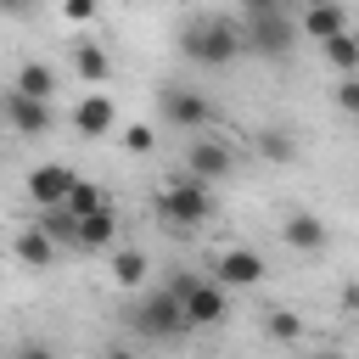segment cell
I'll return each instance as SVG.
<instances>
[{
	"instance_id": "1",
	"label": "cell",
	"mask_w": 359,
	"mask_h": 359,
	"mask_svg": "<svg viewBox=\"0 0 359 359\" xmlns=\"http://www.w3.org/2000/svg\"><path fill=\"white\" fill-rule=\"evenodd\" d=\"M180 56L196 62V67H230V62H241V56H247V45H241V22H230L224 11H202V17H191V22L180 28Z\"/></svg>"
},
{
	"instance_id": "2",
	"label": "cell",
	"mask_w": 359,
	"mask_h": 359,
	"mask_svg": "<svg viewBox=\"0 0 359 359\" xmlns=\"http://www.w3.org/2000/svg\"><path fill=\"white\" fill-rule=\"evenodd\" d=\"M157 213H163L168 230H202V224L213 219V191H208L202 180H191V174H185V180L174 174V180L157 191Z\"/></svg>"
},
{
	"instance_id": "3",
	"label": "cell",
	"mask_w": 359,
	"mask_h": 359,
	"mask_svg": "<svg viewBox=\"0 0 359 359\" xmlns=\"http://www.w3.org/2000/svg\"><path fill=\"white\" fill-rule=\"evenodd\" d=\"M297 22H292V11H275V17H241V45H247V56H264V62H286L292 50H297Z\"/></svg>"
},
{
	"instance_id": "4",
	"label": "cell",
	"mask_w": 359,
	"mask_h": 359,
	"mask_svg": "<svg viewBox=\"0 0 359 359\" xmlns=\"http://www.w3.org/2000/svg\"><path fill=\"white\" fill-rule=\"evenodd\" d=\"M174 297H180V314L191 331H208V325H224L230 320V297L219 280H196V275H180L174 280Z\"/></svg>"
},
{
	"instance_id": "5",
	"label": "cell",
	"mask_w": 359,
	"mask_h": 359,
	"mask_svg": "<svg viewBox=\"0 0 359 359\" xmlns=\"http://www.w3.org/2000/svg\"><path fill=\"white\" fill-rule=\"evenodd\" d=\"M129 325H135L140 337H151V342H174V337H185V331H191V325H185V314H180L174 286H163V292L140 297V303L129 309Z\"/></svg>"
},
{
	"instance_id": "6",
	"label": "cell",
	"mask_w": 359,
	"mask_h": 359,
	"mask_svg": "<svg viewBox=\"0 0 359 359\" xmlns=\"http://www.w3.org/2000/svg\"><path fill=\"white\" fill-rule=\"evenodd\" d=\"M157 112H163V123L180 129V135H202V129L213 123L208 95H202V90H185V84H163V90H157Z\"/></svg>"
},
{
	"instance_id": "7",
	"label": "cell",
	"mask_w": 359,
	"mask_h": 359,
	"mask_svg": "<svg viewBox=\"0 0 359 359\" xmlns=\"http://www.w3.org/2000/svg\"><path fill=\"white\" fill-rule=\"evenodd\" d=\"M185 174H191V180H202V185L230 180V174H236V151H230L219 135H196V140H191V151H185Z\"/></svg>"
},
{
	"instance_id": "8",
	"label": "cell",
	"mask_w": 359,
	"mask_h": 359,
	"mask_svg": "<svg viewBox=\"0 0 359 359\" xmlns=\"http://www.w3.org/2000/svg\"><path fill=\"white\" fill-rule=\"evenodd\" d=\"M264 275H269V264H264L252 247H224L219 264H213V280H219L224 292H247V286H258Z\"/></svg>"
},
{
	"instance_id": "9",
	"label": "cell",
	"mask_w": 359,
	"mask_h": 359,
	"mask_svg": "<svg viewBox=\"0 0 359 359\" xmlns=\"http://www.w3.org/2000/svg\"><path fill=\"white\" fill-rule=\"evenodd\" d=\"M0 112H6V129H17V135H50V101H34V95H22V90H0Z\"/></svg>"
},
{
	"instance_id": "10",
	"label": "cell",
	"mask_w": 359,
	"mask_h": 359,
	"mask_svg": "<svg viewBox=\"0 0 359 359\" xmlns=\"http://www.w3.org/2000/svg\"><path fill=\"white\" fill-rule=\"evenodd\" d=\"M73 168L67 163H39V168H28V202L34 208H62L67 202V191H73Z\"/></svg>"
},
{
	"instance_id": "11",
	"label": "cell",
	"mask_w": 359,
	"mask_h": 359,
	"mask_svg": "<svg viewBox=\"0 0 359 359\" xmlns=\"http://www.w3.org/2000/svg\"><path fill=\"white\" fill-rule=\"evenodd\" d=\"M314 45H325V39H337V34H348V11H342V0H309L303 6V22H297Z\"/></svg>"
},
{
	"instance_id": "12",
	"label": "cell",
	"mask_w": 359,
	"mask_h": 359,
	"mask_svg": "<svg viewBox=\"0 0 359 359\" xmlns=\"http://www.w3.org/2000/svg\"><path fill=\"white\" fill-rule=\"evenodd\" d=\"M112 123H118V107H112L101 90H90V95L73 107V129H79L84 140H101V135H112Z\"/></svg>"
},
{
	"instance_id": "13",
	"label": "cell",
	"mask_w": 359,
	"mask_h": 359,
	"mask_svg": "<svg viewBox=\"0 0 359 359\" xmlns=\"http://www.w3.org/2000/svg\"><path fill=\"white\" fill-rule=\"evenodd\" d=\"M11 252H17V264H22V269H56V241H50V236H45L39 224L17 230Z\"/></svg>"
},
{
	"instance_id": "14",
	"label": "cell",
	"mask_w": 359,
	"mask_h": 359,
	"mask_svg": "<svg viewBox=\"0 0 359 359\" xmlns=\"http://www.w3.org/2000/svg\"><path fill=\"white\" fill-rule=\"evenodd\" d=\"M280 241L297 247V252H320V247H325V224H320V213H286Z\"/></svg>"
},
{
	"instance_id": "15",
	"label": "cell",
	"mask_w": 359,
	"mask_h": 359,
	"mask_svg": "<svg viewBox=\"0 0 359 359\" xmlns=\"http://www.w3.org/2000/svg\"><path fill=\"white\" fill-rule=\"evenodd\" d=\"M73 67H79V79H84V84H107L112 56H107L95 39H79V45H73Z\"/></svg>"
},
{
	"instance_id": "16",
	"label": "cell",
	"mask_w": 359,
	"mask_h": 359,
	"mask_svg": "<svg viewBox=\"0 0 359 359\" xmlns=\"http://www.w3.org/2000/svg\"><path fill=\"white\" fill-rule=\"evenodd\" d=\"M112 236H118V219H112V208H95L90 219H79V252H101Z\"/></svg>"
},
{
	"instance_id": "17",
	"label": "cell",
	"mask_w": 359,
	"mask_h": 359,
	"mask_svg": "<svg viewBox=\"0 0 359 359\" xmlns=\"http://www.w3.org/2000/svg\"><path fill=\"white\" fill-rule=\"evenodd\" d=\"M11 90L34 95V101H50V90H56V73H50L45 62H22V67H17V79H11Z\"/></svg>"
},
{
	"instance_id": "18",
	"label": "cell",
	"mask_w": 359,
	"mask_h": 359,
	"mask_svg": "<svg viewBox=\"0 0 359 359\" xmlns=\"http://www.w3.org/2000/svg\"><path fill=\"white\" fill-rule=\"evenodd\" d=\"M320 50H325V62H331L342 79H348V73H359V34H353V28H348V34H337V39H325Z\"/></svg>"
},
{
	"instance_id": "19",
	"label": "cell",
	"mask_w": 359,
	"mask_h": 359,
	"mask_svg": "<svg viewBox=\"0 0 359 359\" xmlns=\"http://www.w3.org/2000/svg\"><path fill=\"white\" fill-rule=\"evenodd\" d=\"M39 230L50 241H62V247H79V219L67 208H39Z\"/></svg>"
},
{
	"instance_id": "20",
	"label": "cell",
	"mask_w": 359,
	"mask_h": 359,
	"mask_svg": "<svg viewBox=\"0 0 359 359\" xmlns=\"http://www.w3.org/2000/svg\"><path fill=\"white\" fill-rule=\"evenodd\" d=\"M264 337H275V342H297V337H303V320H297L286 303H269V309H264Z\"/></svg>"
},
{
	"instance_id": "21",
	"label": "cell",
	"mask_w": 359,
	"mask_h": 359,
	"mask_svg": "<svg viewBox=\"0 0 359 359\" xmlns=\"http://www.w3.org/2000/svg\"><path fill=\"white\" fill-rule=\"evenodd\" d=\"M258 151H264L269 163H292V157H297V140H292V129L269 123V129H258Z\"/></svg>"
},
{
	"instance_id": "22",
	"label": "cell",
	"mask_w": 359,
	"mask_h": 359,
	"mask_svg": "<svg viewBox=\"0 0 359 359\" xmlns=\"http://www.w3.org/2000/svg\"><path fill=\"white\" fill-rule=\"evenodd\" d=\"M112 280H118V286H140V280H146V252H135V247L112 252Z\"/></svg>"
},
{
	"instance_id": "23",
	"label": "cell",
	"mask_w": 359,
	"mask_h": 359,
	"mask_svg": "<svg viewBox=\"0 0 359 359\" xmlns=\"http://www.w3.org/2000/svg\"><path fill=\"white\" fill-rule=\"evenodd\" d=\"M62 208H67L73 219H90V213H95V208H107V202H101V191H95L90 180H73V191H67V202H62Z\"/></svg>"
},
{
	"instance_id": "24",
	"label": "cell",
	"mask_w": 359,
	"mask_h": 359,
	"mask_svg": "<svg viewBox=\"0 0 359 359\" xmlns=\"http://www.w3.org/2000/svg\"><path fill=\"white\" fill-rule=\"evenodd\" d=\"M331 95H337V107H342L348 118H359V73H348V79H342Z\"/></svg>"
},
{
	"instance_id": "25",
	"label": "cell",
	"mask_w": 359,
	"mask_h": 359,
	"mask_svg": "<svg viewBox=\"0 0 359 359\" xmlns=\"http://www.w3.org/2000/svg\"><path fill=\"white\" fill-rule=\"evenodd\" d=\"M275 11H292V0H241V17H275Z\"/></svg>"
},
{
	"instance_id": "26",
	"label": "cell",
	"mask_w": 359,
	"mask_h": 359,
	"mask_svg": "<svg viewBox=\"0 0 359 359\" xmlns=\"http://www.w3.org/2000/svg\"><path fill=\"white\" fill-rule=\"evenodd\" d=\"M123 146H129V151H151V146H157V129H146V123H135V129L123 135Z\"/></svg>"
},
{
	"instance_id": "27",
	"label": "cell",
	"mask_w": 359,
	"mask_h": 359,
	"mask_svg": "<svg viewBox=\"0 0 359 359\" xmlns=\"http://www.w3.org/2000/svg\"><path fill=\"white\" fill-rule=\"evenodd\" d=\"M62 11H67L73 22H95V11H101V0H62Z\"/></svg>"
},
{
	"instance_id": "28",
	"label": "cell",
	"mask_w": 359,
	"mask_h": 359,
	"mask_svg": "<svg viewBox=\"0 0 359 359\" xmlns=\"http://www.w3.org/2000/svg\"><path fill=\"white\" fill-rule=\"evenodd\" d=\"M34 0H0V17H28Z\"/></svg>"
},
{
	"instance_id": "29",
	"label": "cell",
	"mask_w": 359,
	"mask_h": 359,
	"mask_svg": "<svg viewBox=\"0 0 359 359\" xmlns=\"http://www.w3.org/2000/svg\"><path fill=\"white\" fill-rule=\"evenodd\" d=\"M17 359H56L50 348H39V342H28V348H17Z\"/></svg>"
},
{
	"instance_id": "30",
	"label": "cell",
	"mask_w": 359,
	"mask_h": 359,
	"mask_svg": "<svg viewBox=\"0 0 359 359\" xmlns=\"http://www.w3.org/2000/svg\"><path fill=\"white\" fill-rule=\"evenodd\" d=\"M107 359H135V353H129V348H112V353H107Z\"/></svg>"
},
{
	"instance_id": "31",
	"label": "cell",
	"mask_w": 359,
	"mask_h": 359,
	"mask_svg": "<svg viewBox=\"0 0 359 359\" xmlns=\"http://www.w3.org/2000/svg\"><path fill=\"white\" fill-rule=\"evenodd\" d=\"M348 309H353V314H359V286H353V292H348Z\"/></svg>"
},
{
	"instance_id": "32",
	"label": "cell",
	"mask_w": 359,
	"mask_h": 359,
	"mask_svg": "<svg viewBox=\"0 0 359 359\" xmlns=\"http://www.w3.org/2000/svg\"><path fill=\"white\" fill-rule=\"evenodd\" d=\"M314 359H342V353H331V348H325V353H314Z\"/></svg>"
},
{
	"instance_id": "33",
	"label": "cell",
	"mask_w": 359,
	"mask_h": 359,
	"mask_svg": "<svg viewBox=\"0 0 359 359\" xmlns=\"http://www.w3.org/2000/svg\"><path fill=\"white\" fill-rule=\"evenodd\" d=\"M0 135H6V112H0Z\"/></svg>"
}]
</instances>
